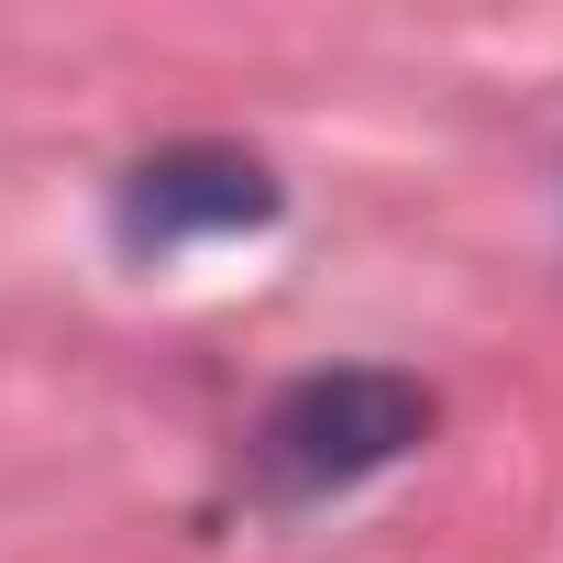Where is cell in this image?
<instances>
[{"instance_id":"6da1fadb","label":"cell","mask_w":563,"mask_h":563,"mask_svg":"<svg viewBox=\"0 0 563 563\" xmlns=\"http://www.w3.org/2000/svg\"><path fill=\"white\" fill-rule=\"evenodd\" d=\"M431 420H442V398L420 376H398V365H321V376L265 398V420H254V486L288 497V508L343 497V486L387 475L398 453H420Z\"/></svg>"},{"instance_id":"7a4b0ae2","label":"cell","mask_w":563,"mask_h":563,"mask_svg":"<svg viewBox=\"0 0 563 563\" xmlns=\"http://www.w3.org/2000/svg\"><path fill=\"white\" fill-rule=\"evenodd\" d=\"M276 210H288L276 166L254 144H221V133H177V144L133 155L122 188H111V232L133 254H177L199 232H265Z\"/></svg>"}]
</instances>
